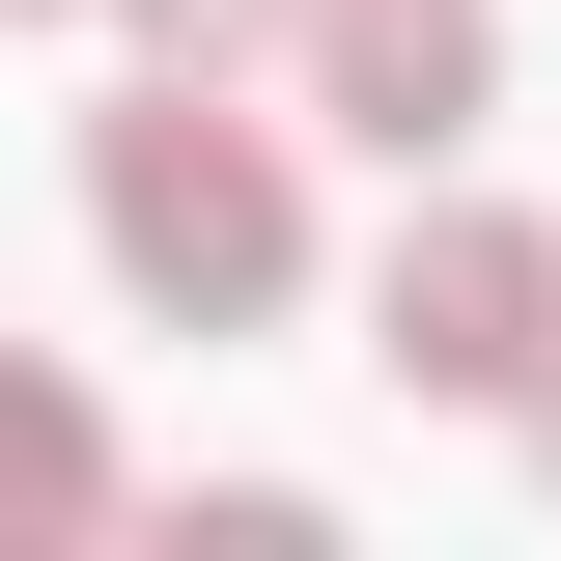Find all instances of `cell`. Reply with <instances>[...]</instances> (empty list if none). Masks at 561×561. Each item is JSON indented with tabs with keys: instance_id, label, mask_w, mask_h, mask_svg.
Instances as JSON below:
<instances>
[{
	"instance_id": "1",
	"label": "cell",
	"mask_w": 561,
	"mask_h": 561,
	"mask_svg": "<svg viewBox=\"0 0 561 561\" xmlns=\"http://www.w3.org/2000/svg\"><path fill=\"white\" fill-rule=\"evenodd\" d=\"M84 253H113L169 337L309 309V197H280V140L225 113V84H169V57H140V113H84Z\"/></svg>"
},
{
	"instance_id": "2",
	"label": "cell",
	"mask_w": 561,
	"mask_h": 561,
	"mask_svg": "<svg viewBox=\"0 0 561 561\" xmlns=\"http://www.w3.org/2000/svg\"><path fill=\"white\" fill-rule=\"evenodd\" d=\"M365 365L505 421V393L561 365V225H505V197H421V225H393V280H365Z\"/></svg>"
},
{
	"instance_id": "3",
	"label": "cell",
	"mask_w": 561,
	"mask_h": 561,
	"mask_svg": "<svg viewBox=\"0 0 561 561\" xmlns=\"http://www.w3.org/2000/svg\"><path fill=\"white\" fill-rule=\"evenodd\" d=\"M280 28H309V113L393 140V169H449V140L505 113V28L478 0H280Z\"/></svg>"
},
{
	"instance_id": "4",
	"label": "cell",
	"mask_w": 561,
	"mask_h": 561,
	"mask_svg": "<svg viewBox=\"0 0 561 561\" xmlns=\"http://www.w3.org/2000/svg\"><path fill=\"white\" fill-rule=\"evenodd\" d=\"M0 534H113V421L57 365H0Z\"/></svg>"
},
{
	"instance_id": "5",
	"label": "cell",
	"mask_w": 561,
	"mask_h": 561,
	"mask_svg": "<svg viewBox=\"0 0 561 561\" xmlns=\"http://www.w3.org/2000/svg\"><path fill=\"white\" fill-rule=\"evenodd\" d=\"M113 28H140L169 84H225V57H280V0H113Z\"/></svg>"
},
{
	"instance_id": "6",
	"label": "cell",
	"mask_w": 561,
	"mask_h": 561,
	"mask_svg": "<svg viewBox=\"0 0 561 561\" xmlns=\"http://www.w3.org/2000/svg\"><path fill=\"white\" fill-rule=\"evenodd\" d=\"M505 421H534V478H561V365H534V393H505Z\"/></svg>"
}]
</instances>
